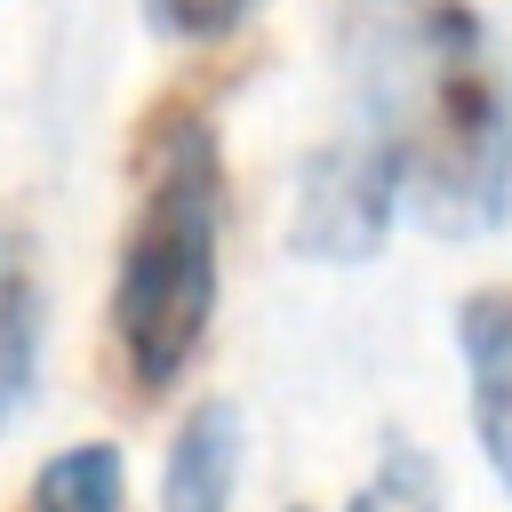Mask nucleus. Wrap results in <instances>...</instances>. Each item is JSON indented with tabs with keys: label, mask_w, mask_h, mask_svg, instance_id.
I'll list each match as a JSON object with an SVG mask.
<instances>
[{
	"label": "nucleus",
	"mask_w": 512,
	"mask_h": 512,
	"mask_svg": "<svg viewBox=\"0 0 512 512\" xmlns=\"http://www.w3.org/2000/svg\"><path fill=\"white\" fill-rule=\"evenodd\" d=\"M328 40L400 200L432 232L512 208V64L472 0H328Z\"/></svg>",
	"instance_id": "1"
},
{
	"label": "nucleus",
	"mask_w": 512,
	"mask_h": 512,
	"mask_svg": "<svg viewBox=\"0 0 512 512\" xmlns=\"http://www.w3.org/2000/svg\"><path fill=\"white\" fill-rule=\"evenodd\" d=\"M136 208L112 264V368L120 392L160 400L208 344L224 288V136L216 104L176 88L136 128Z\"/></svg>",
	"instance_id": "2"
},
{
	"label": "nucleus",
	"mask_w": 512,
	"mask_h": 512,
	"mask_svg": "<svg viewBox=\"0 0 512 512\" xmlns=\"http://www.w3.org/2000/svg\"><path fill=\"white\" fill-rule=\"evenodd\" d=\"M392 208H400V184H392L384 152L368 136H344V144L304 160L288 240L304 256H320V264H368L384 248V232H392Z\"/></svg>",
	"instance_id": "3"
},
{
	"label": "nucleus",
	"mask_w": 512,
	"mask_h": 512,
	"mask_svg": "<svg viewBox=\"0 0 512 512\" xmlns=\"http://www.w3.org/2000/svg\"><path fill=\"white\" fill-rule=\"evenodd\" d=\"M456 352L472 392V432L488 448V472L512 488V288H472L456 304Z\"/></svg>",
	"instance_id": "4"
},
{
	"label": "nucleus",
	"mask_w": 512,
	"mask_h": 512,
	"mask_svg": "<svg viewBox=\"0 0 512 512\" xmlns=\"http://www.w3.org/2000/svg\"><path fill=\"white\" fill-rule=\"evenodd\" d=\"M40 336H48V304H40V240L16 208H0V424H16L32 408L40 384Z\"/></svg>",
	"instance_id": "5"
},
{
	"label": "nucleus",
	"mask_w": 512,
	"mask_h": 512,
	"mask_svg": "<svg viewBox=\"0 0 512 512\" xmlns=\"http://www.w3.org/2000/svg\"><path fill=\"white\" fill-rule=\"evenodd\" d=\"M240 464H248V432L232 400H200L168 448L160 472V512H232L240 496Z\"/></svg>",
	"instance_id": "6"
},
{
	"label": "nucleus",
	"mask_w": 512,
	"mask_h": 512,
	"mask_svg": "<svg viewBox=\"0 0 512 512\" xmlns=\"http://www.w3.org/2000/svg\"><path fill=\"white\" fill-rule=\"evenodd\" d=\"M120 504H128V464H120L112 440L56 448L32 472V496H24V512H120Z\"/></svg>",
	"instance_id": "7"
},
{
	"label": "nucleus",
	"mask_w": 512,
	"mask_h": 512,
	"mask_svg": "<svg viewBox=\"0 0 512 512\" xmlns=\"http://www.w3.org/2000/svg\"><path fill=\"white\" fill-rule=\"evenodd\" d=\"M352 512H448L440 464H432L416 440H384V456H376V472L360 480Z\"/></svg>",
	"instance_id": "8"
},
{
	"label": "nucleus",
	"mask_w": 512,
	"mask_h": 512,
	"mask_svg": "<svg viewBox=\"0 0 512 512\" xmlns=\"http://www.w3.org/2000/svg\"><path fill=\"white\" fill-rule=\"evenodd\" d=\"M248 8H256V0H144L152 32H168V40H184V48H216L224 32H240Z\"/></svg>",
	"instance_id": "9"
}]
</instances>
